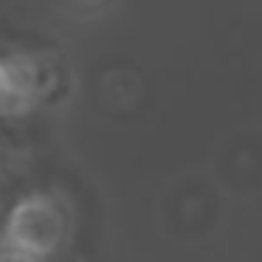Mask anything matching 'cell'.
I'll return each instance as SVG.
<instances>
[{"label": "cell", "instance_id": "obj_1", "mask_svg": "<svg viewBox=\"0 0 262 262\" xmlns=\"http://www.w3.org/2000/svg\"><path fill=\"white\" fill-rule=\"evenodd\" d=\"M59 209L48 198H31L17 206V214L12 217V239L20 251L29 254H48L59 243Z\"/></svg>", "mask_w": 262, "mask_h": 262}]
</instances>
